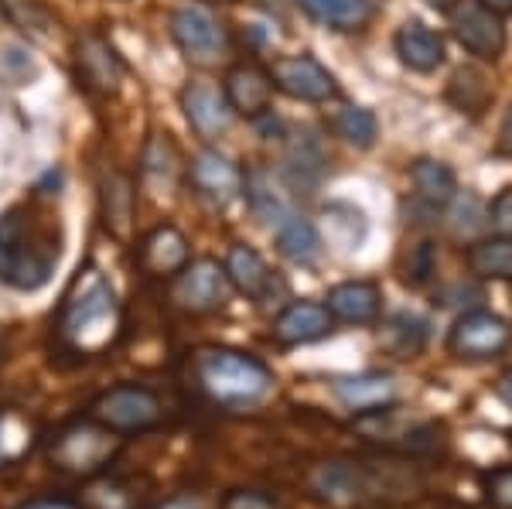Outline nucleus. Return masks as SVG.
I'll list each match as a JSON object with an SVG mask.
<instances>
[{
    "label": "nucleus",
    "mask_w": 512,
    "mask_h": 509,
    "mask_svg": "<svg viewBox=\"0 0 512 509\" xmlns=\"http://www.w3.org/2000/svg\"><path fill=\"white\" fill-rule=\"evenodd\" d=\"M62 257L59 219L35 205H11L0 216V284L14 291H38L52 281Z\"/></svg>",
    "instance_id": "nucleus-1"
},
{
    "label": "nucleus",
    "mask_w": 512,
    "mask_h": 509,
    "mask_svg": "<svg viewBox=\"0 0 512 509\" xmlns=\"http://www.w3.org/2000/svg\"><path fill=\"white\" fill-rule=\"evenodd\" d=\"M120 328L123 318L113 284L99 267H82L65 291L55 322L62 349H69L72 356H99L120 339Z\"/></svg>",
    "instance_id": "nucleus-2"
},
{
    "label": "nucleus",
    "mask_w": 512,
    "mask_h": 509,
    "mask_svg": "<svg viewBox=\"0 0 512 509\" xmlns=\"http://www.w3.org/2000/svg\"><path fill=\"white\" fill-rule=\"evenodd\" d=\"M198 387L209 393L222 407H246L263 400L274 387V373L267 363H260L250 352L226 349V346H205L192 359Z\"/></svg>",
    "instance_id": "nucleus-3"
},
{
    "label": "nucleus",
    "mask_w": 512,
    "mask_h": 509,
    "mask_svg": "<svg viewBox=\"0 0 512 509\" xmlns=\"http://www.w3.org/2000/svg\"><path fill=\"white\" fill-rule=\"evenodd\" d=\"M120 448H123L120 434L103 428V424H96L93 417H89V421L69 424V428L52 441L48 455H52V462L59 465L62 472L93 479V475H103L110 469V462L120 455Z\"/></svg>",
    "instance_id": "nucleus-4"
},
{
    "label": "nucleus",
    "mask_w": 512,
    "mask_h": 509,
    "mask_svg": "<svg viewBox=\"0 0 512 509\" xmlns=\"http://www.w3.org/2000/svg\"><path fill=\"white\" fill-rule=\"evenodd\" d=\"M89 417L117 434H137L158 428L164 421V407L154 390L137 387V383H120V387L99 393L89 407Z\"/></svg>",
    "instance_id": "nucleus-5"
},
{
    "label": "nucleus",
    "mask_w": 512,
    "mask_h": 509,
    "mask_svg": "<svg viewBox=\"0 0 512 509\" xmlns=\"http://www.w3.org/2000/svg\"><path fill=\"white\" fill-rule=\"evenodd\" d=\"M171 38L181 48V55L192 65H202V69L226 62L229 52H233L229 31L202 7H178L171 14Z\"/></svg>",
    "instance_id": "nucleus-6"
},
{
    "label": "nucleus",
    "mask_w": 512,
    "mask_h": 509,
    "mask_svg": "<svg viewBox=\"0 0 512 509\" xmlns=\"http://www.w3.org/2000/svg\"><path fill=\"white\" fill-rule=\"evenodd\" d=\"M171 281H175L171 284V301L188 315H212V311L226 308L229 294H233L226 267L209 257L188 260L185 270H178Z\"/></svg>",
    "instance_id": "nucleus-7"
},
{
    "label": "nucleus",
    "mask_w": 512,
    "mask_h": 509,
    "mask_svg": "<svg viewBox=\"0 0 512 509\" xmlns=\"http://www.w3.org/2000/svg\"><path fill=\"white\" fill-rule=\"evenodd\" d=\"M451 31L458 38V45L465 52H472L475 59L482 62H499L502 52L509 45L506 24H502V14L489 11L482 0H458V4L448 11Z\"/></svg>",
    "instance_id": "nucleus-8"
},
{
    "label": "nucleus",
    "mask_w": 512,
    "mask_h": 509,
    "mask_svg": "<svg viewBox=\"0 0 512 509\" xmlns=\"http://www.w3.org/2000/svg\"><path fill=\"white\" fill-rule=\"evenodd\" d=\"M512 342V328L506 318L492 315V311H465L448 332V352L454 359H468V363H482L499 352H506Z\"/></svg>",
    "instance_id": "nucleus-9"
},
{
    "label": "nucleus",
    "mask_w": 512,
    "mask_h": 509,
    "mask_svg": "<svg viewBox=\"0 0 512 509\" xmlns=\"http://www.w3.org/2000/svg\"><path fill=\"white\" fill-rule=\"evenodd\" d=\"M270 79H274V89L301 103H328L338 96L335 76L318 59H311V55H284V59H274Z\"/></svg>",
    "instance_id": "nucleus-10"
},
{
    "label": "nucleus",
    "mask_w": 512,
    "mask_h": 509,
    "mask_svg": "<svg viewBox=\"0 0 512 509\" xmlns=\"http://www.w3.org/2000/svg\"><path fill=\"white\" fill-rule=\"evenodd\" d=\"M362 465V479H366V499L379 503H410V499L424 496L427 479L407 458H366Z\"/></svg>",
    "instance_id": "nucleus-11"
},
{
    "label": "nucleus",
    "mask_w": 512,
    "mask_h": 509,
    "mask_svg": "<svg viewBox=\"0 0 512 509\" xmlns=\"http://www.w3.org/2000/svg\"><path fill=\"white\" fill-rule=\"evenodd\" d=\"M304 486L315 499L328 506H359L366 503V479L362 465L352 458H328V462L311 465L304 475Z\"/></svg>",
    "instance_id": "nucleus-12"
},
{
    "label": "nucleus",
    "mask_w": 512,
    "mask_h": 509,
    "mask_svg": "<svg viewBox=\"0 0 512 509\" xmlns=\"http://www.w3.org/2000/svg\"><path fill=\"white\" fill-rule=\"evenodd\" d=\"M188 175H192V185L198 188V195L209 199L212 205L236 202L246 188V175L239 171V164L219 151H198L192 158Z\"/></svg>",
    "instance_id": "nucleus-13"
},
{
    "label": "nucleus",
    "mask_w": 512,
    "mask_h": 509,
    "mask_svg": "<svg viewBox=\"0 0 512 509\" xmlns=\"http://www.w3.org/2000/svg\"><path fill=\"white\" fill-rule=\"evenodd\" d=\"M181 110H185L195 134L205 141H216L233 127V106H229L226 93H219L209 82H188L181 89Z\"/></svg>",
    "instance_id": "nucleus-14"
},
{
    "label": "nucleus",
    "mask_w": 512,
    "mask_h": 509,
    "mask_svg": "<svg viewBox=\"0 0 512 509\" xmlns=\"http://www.w3.org/2000/svg\"><path fill=\"white\" fill-rule=\"evenodd\" d=\"M226 100L233 106V113L246 120L267 117L270 103H274V79L260 65L239 62L226 72Z\"/></svg>",
    "instance_id": "nucleus-15"
},
{
    "label": "nucleus",
    "mask_w": 512,
    "mask_h": 509,
    "mask_svg": "<svg viewBox=\"0 0 512 509\" xmlns=\"http://www.w3.org/2000/svg\"><path fill=\"white\" fill-rule=\"evenodd\" d=\"M332 328H335V318L325 305H318V301H294V305H287L274 318L270 335H274L277 346L291 349V346H308V342L325 339Z\"/></svg>",
    "instance_id": "nucleus-16"
},
{
    "label": "nucleus",
    "mask_w": 512,
    "mask_h": 509,
    "mask_svg": "<svg viewBox=\"0 0 512 509\" xmlns=\"http://www.w3.org/2000/svg\"><path fill=\"white\" fill-rule=\"evenodd\" d=\"M140 270L154 281H171L178 270H185V264L192 260V250H188V240L178 226H158L144 236L140 243Z\"/></svg>",
    "instance_id": "nucleus-17"
},
{
    "label": "nucleus",
    "mask_w": 512,
    "mask_h": 509,
    "mask_svg": "<svg viewBox=\"0 0 512 509\" xmlns=\"http://www.w3.org/2000/svg\"><path fill=\"white\" fill-rule=\"evenodd\" d=\"M222 267H226V274H229V284H233L239 294L253 298L256 305H267L270 294L284 291V281H277V274L267 267V260H263L253 246L236 243L233 250L226 253V264Z\"/></svg>",
    "instance_id": "nucleus-18"
},
{
    "label": "nucleus",
    "mask_w": 512,
    "mask_h": 509,
    "mask_svg": "<svg viewBox=\"0 0 512 509\" xmlns=\"http://www.w3.org/2000/svg\"><path fill=\"white\" fill-rule=\"evenodd\" d=\"M325 308L332 311L335 322L376 325L379 315H383V291L373 281H345L328 291Z\"/></svg>",
    "instance_id": "nucleus-19"
},
{
    "label": "nucleus",
    "mask_w": 512,
    "mask_h": 509,
    "mask_svg": "<svg viewBox=\"0 0 512 509\" xmlns=\"http://www.w3.org/2000/svg\"><path fill=\"white\" fill-rule=\"evenodd\" d=\"M99 209H103V226L117 240H130L134 233V212H137V192L130 175L117 168H106L99 178Z\"/></svg>",
    "instance_id": "nucleus-20"
},
{
    "label": "nucleus",
    "mask_w": 512,
    "mask_h": 509,
    "mask_svg": "<svg viewBox=\"0 0 512 509\" xmlns=\"http://www.w3.org/2000/svg\"><path fill=\"white\" fill-rule=\"evenodd\" d=\"M393 48H396V55H400V62L407 65L410 72H420V76L437 72L444 65V59H448L444 38L437 35L434 28H427L424 21H403L393 38Z\"/></svg>",
    "instance_id": "nucleus-21"
},
{
    "label": "nucleus",
    "mask_w": 512,
    "mask_h": 509,
    "mask_svg": "<svg viewBox=\"0 0 512 509\" xmlns=\"http://www.w3.org/2000/svg\"><path fill=\"white\" fill-rule=\"evenodd\" d=\"M335 397L355 414H369L379 407L396 404V380L390 373H359V376H338L332 380Z\"/></svg>",
    "instance_id": "nucleus-22"
},
{
    "label": "nucleus",
    "mask_w": 512,
    "mask_h": 509,
    "mask_svg": "<svg viewBox=\"0 0 512 509\" xmlns=\"http://www.w3.org/2000/svg\"><path fill=\"white\" fill-rule=\"evenodd\" d=\"M79 76L93 93H117L123 82V62L110 48V41L99 35L79 41Z\"/></svg>",
    "instance_id": "nucleus-23"
},
{
    "label": "nucleus",
    "mask_w": 512,
    "mask_h": 509,
    "mask_svg": "<svg viewBox=\"0 0 512 509\" xmlns=\"http://www.w3.org/2000/svg\"><path fill=\"white\" fill-rule=\"evenodd\" d=\"M274 236H277L280 253H284L291 264H301V267H315L321 260V250H325L318 229L304 216H297L294 209H287L274 223Z\"/></svg>",
    "instance_id": "nucleus-24"
},
{
    "label": "nucleus",
    "mask_w": 512,
    "mask_h": 509,
    "mask_svg": "<svg viewBox=\"0 0 512 509\" xmlns=\"http://www.w3.org/2000/svg\"><path fill=\"white\" fill-rule=\"evenodd\" d=\"M297 4L308 18L332 31H362L376 14L373 0H297Z\"/></svg>",
    "instance_id": "nucleus-25"
},
{
    "label": "nucleus",
    "mask_w": 512,
    "mask_h": 509,
    "mask_svg": "<svg viewBox=\"0 0 512 509\" xmlns=\"http://www.w3.org/2000/svg\"><path fill=\"white\" fill-rule=\"evenodd\" d=\"M379 346L393 359H417L427 346V322L420 315L400 311V315L386 318L383 328H379Z\"/></svg>",
    "instance_id": "nucleus-26"
},
{
    "label": "nucleus",
    "mask_w": 512,
    "mask_h": 509,
    "mask_svg": "<svg viewBox=\"0 0 512 509\" xmlns=\"http://www.w3.org/2000/svg\"><path fill=\"white\" fill-rule=\"evenodd\" d=\"M410 178H414L420 199L427 205H434V209H444V205L454 202V195H458V175H454L444 161L417 158L414 168H410Z\"/></svg>",
    "instance_id": "nucleus-27"
},
{
    "label": "nucleus",
    "mask_w": 512,
    "mask_h": 509,
    "mask_svg": "<svg viewBox=\"0 0 512 509\" xmlns=\"http://www.w3.org/2000/svg\"><path fill=\"white\" fill-rule=\"evenodd\" d=\"M468 270L478 281H512V240L492 236L468 246Z\"/></svg>",
    "instance_id": "nucleus-28"
},
{
    "label": "nucleus",
    "mask_w": 512,
    "mask_h": 509,
    "mask_svg": "<svg viewBox=\"0 0 512 509\" xmlns=\"http://www.w3.org/2000/svg\"><path fill=\"white\" fill-rule=\"evenodd\" d=\"M82 509H140V496L137 486L127 479H117V475H93L82 489L79 499Z\"/></svg>",
    "instance_id": "nucleus-29"
},
{
    "label": "nucleus",
    "mask_w": 512,
    "mask_h": 509,
    "mask_svg": "<svg viewBox=\"0 0 512 509\" xmlns=\"http://www.w3.org/2000/svg\"><path fill=\"white\" fill-rule=\"evenodd\" d=\"M448 100L461 113H482L492 100V86L478 69H458L448 86Z\"/></svg>",
    "instance_id": "nucleus-30"
},
{
    "label": "nucleus",
    "mask_w": 512,
    "mask_h": 509,
    "mask_svg": "<svg viewBox=\"0 0 512 509\" xmlns=\"http://www.w3.org/2000/svg\"><path fill=\"white\" fill-rule=\"evenodd\" d=\"M335 130L338 137H345L352 147L359 151H369L379 137V120L373 110H362V106H345V110L335 113Z\"/></svg>",
    "instance_id": "nucleus-31"
},
{
    "label": "nucleus",
    "mask_w": 512,
    "mask_h": 509,
    "mask_svg": "<svg viewBox=\"0 0 512 509\" xmlns=\"http://www.w3.org/2000/svg\"><path fill=\"white\" fill-rule=\"evenodd\" d=\"M31 448V428L11 410H0V465L18 462Z\"/></svg>",
    "instance_id": "nucleus-32"
},
{
    "label": "nucleus",
    "mask_w": 512,
    "mask_h": 509,
    "mask_svg": "<svg viewBox=\"0 0 512 509\" xmlns=\"http://www.w3.org/2000/svg\"><path fill=\"white\" fill-rule=\"evenodd\" d=\"M144 171L154 178V182H171V178H175V171H178V151H175V144H171L164 134L151 137V144H147Z\"/></svg>",
    "instance_id": "nucleus-33"
},
{
    "label": "nucleus",
    "mask_w": 512,
    "mask_h": 509,
    "mask_svg": "<svg viewBox=\"0 0 512 509\" xmlns=\"http://www.w3.org/2000/svg\"><path fill=\"white\" fill-rule=\"evenodd\" d=\"M434 270H437V253H434V243H420L410 250V260H407V267H403V281L407 284H427L434 277Z\"/></svg>",
    "instance_id": "nucleus-34"
},
{
    "label": "nucleus",
    "mask_w": 512,
    "mask_h": 509,
    "mask_svg": "<svg viewBox=\"0 0 512 509\" xmlns=\"http://www.w3.org/2000/svg\"><path fill=\"white\" fill-rule=\"evenodd\" d=\"M482 489H485V499H489L495 509H512V465L485 472Z\"/></svg>",
    "instance_id": "nucleus-35"
},
{
    "label": "nucleus",
    "mask_w": 512,
    "mask_h": 509,
    "mask_svg": "<svg viewBox=\"0 0 512 509\" xmlns=\"http://www.w3.org/2000/svg\"><path fill=\"white\" fill-rule=\"evenodd\" d=\"M219 509H280V503L260 489H233V492H226Z\"/></svg>",
    "instance_id": "nucleus-36"
},
{
    "label": "nucleus",
    "mask_w": 512,
    "mask_h": 509,
    "mask_svg": "<svg viewBox=\"0 0 512 509\" xmlns=\"http://www.w3.org/2000/svg\"><path fill=\"white\" fill-rule=\"evenodd\" d=\"M489 223H492V229L499 236L512 240V185L502 188V192L492 199V205H489Z\"/></svg>",
    "instance_id": "nucleus-37"
},
{
    "label": "nucleus",
    "mask_w": 512,
    "mask_h": 509,
    "mask_svg": "<svg viewBox=\"0 0 512 509\" xmlns=\"http://www.w3.org/2000/svg\"><path fill=\"white\" fill-rule=\"evenodd\" d=\"M18 509H82V506L72 503V499H31V503H24Z\"/></svg>",
    "instance_id": "nucleus-38"
},
{
    "label": "nucleus",
    "mask_w": 512,
    "mask_h": 509,
    "mask_svg": "<svg viewBox=\"0 0 512 509\" xmlns=\"http://www.w3.org/2000/svg\"><path fill=\"white\" fill-rule=\"evenodd\" d=\"M499 154H502V158H512V110L506 113L502 130H499Z\"/></svg>",
    "instance_id": "nucleus-39"
},
{
    "label": "nucleus",
    "mask_w": 512,
    "mask_h": 509,
    "mask_svg": "<svg viewBox=\"0 0 512 509\" xmlns=\"http://www.w3.org/2000/svg\"><path fill=\"white\" fill-rule=\"evenodd\" d=\"M158 509H205L198 499H192V496H175V499H168L164 506H158Z\"/></svg>",
    "instance_id": "nucleus-40"
},
{
    "label": "nucleus",
    "mask_w": 512,
    "mask_h": 509,
    "mask_svg": "<svg viewBox=\"0 0 512 509\" xmlns=\"http://www.w3.org/2000/svg\"><path fill=\"white\" fill-rule=\"evenodd\" d=\"M482 4L489 7V11L502 14V18H506V14H512V0H482Z\"/></svg>",
    "instance_id": "nucleus-41"
},
{
    "label": "nucleus",
    "mask_w": 512,
    "mask_h": 509,
    "mask_svg": "<svg viewBox=\"0 0 512 509\" xmlns=\"http://www.w3.org/2000/svg\"><path fill=\"white\" fill-rule=\"evenodd\" d=\"M499 393H502V400H506V404L512 407V369L506 376H502V383H499Z\"/></svg>",
    "instance_id": "nucleus-42"
},
{
    "label": "nucleus",
    "mask_w": 512,
    "mask_h": 509,
    "mask_svg": "<svg viewBox=\"0 0 512 509\" xmlns=\"http://www.w3.org/2000/svg\"><path fill=\"white\" fill-rule=\"evenodd\" d=\"M427 4H431L434 11H451V7L458 4V0H427Z\"/></svg>",
    "instance_id": "nucleus-43"
},
{
    "label": "nucleus",
    "mask_w": 512,
    "mask_h": 509,
    "mask_svg": "<svg viewBox=\"0 0 512 509\" xmlns=\"http://www.w3.org/2000/svg\"><path fill=\"white\" fill-rule=\"evenodd\" d=\"M216 4H229V0H216Z\"/></svg>",
    "instance_id": "nucleus-44"
}]
</instances>
